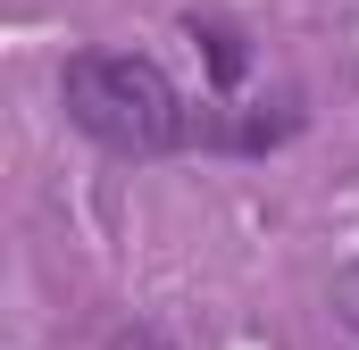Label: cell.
Returning <instances> with one entry per match:
<instances>
[{
  "instance_id": "cell-1",
  "label": "cell",
  "mask_w": 359,
  "mask_h": 350,
  "mask_svg": "<svg viewBox=\"0 0 359 350\" xmlns=\"http://www.w3.org/2000/svg\"><path fill=\"white\" fill-rule=\"evenodd\" d=\"M59 100H67V125L92 134L100 150H117V159H159V150L192 142L184 92L142 50H76L67 76H59Z\"/></svg>"
},
{
  "instance_id": "cell-2",
  "label": "cell",
  "mask_w": 359,
  "mask_h": 350,
  "mask_svg": "<svg viewBox=\"0 0 359 350\" xmlns=\"http://www.w3.org/2000/svg\"><path fill=\"white\" fill-rule=\"evenodd\" d=\"M334 317H343V326H359V259L334 275Z\"/></svg>"
},
{
  "instance_id": "cell-3",
  "label": "cell",
  "mask_w": 359,
  "mask_h": 350,
  "mask_svg": "<svg viewBox=\"0 0 359 350\" xmlns=\"http://www.w3.org/2000/svg\"><path fill=\"white\" fill-rule=\"evenodd\" d=\"M100 350H168V334H151V326H117Z\"/></svg>"
}]
</instances>
